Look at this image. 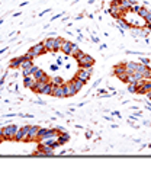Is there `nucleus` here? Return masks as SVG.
Segmentation results:
<instances>
[{
	"instance_id": "1",
	"label": "nucleus",
	"mask_w": 151,
	"mask_h": 170,
	"mask_svg": "<svg viewBox=\"0 0 151 170\" xmlns=\"http://www.w3.org/2000/svg\"><path fill=\"white\" fill-rule=\"evenodd\" d=\"M76 60L79 61L80 67H92V66H93V63H95V60H93L90 55H87V54H84V52H82V51L77 54Z\"/></svg>"
},
{
	"instance_id": "2",
	"label": "nucleus",
	"mask_w": 151,
	"mask_h": 170,
	"mask_svg": "<svg viewBox=\"0 0 151 170\" xmlns=\"http://www.w3.org/2000/svg\"><path fill=\"white\" fill-rule=\"evenodd\" d=\"M90 74H92V67H82L77 71V79H80L82 82L87 83V80L90 79Z\"/></svg>"
},
{
	"instance_id": "3",
	"label": "nucleus",
	"mask_w": 151,
	"mask_h": 170,
	"mask_svg": "<svg viewBox=\"0 0 151 170\" xmlns=\"http://www.w3.org/2000/svg\"><path fill=\"white\" fill-rule=\"evenodd\" d=\"M17 129V125H7V127H4L1 131H3V137H4V140H13V137H15V132H16Z\"/></svg>"
},
{
	"instance_id": "4",
	"label": "nucleus",
	"mask_w": 151,
	"mask_h": 170,
	"mask_svg": "<svg viewBox=\"0 0 151 170\" xmlns=\"http://www.w3.org/2000/svg\"><path fill=\"white\" fill-rule=\"evenodd\" d=\"M29 128H31V127H28V125L19 128L16 132H15L13 140H16V141H26V137H28V132H29Z\"/></svg>"
},
{
	"instance_id": "5",
	"label": "nucleus",
	"mask_w": 151,
	"mask_h": 170,
	"mask_svg": "<svg viewBox=\"0 0 151 170\" xmlns=\"http://www.w3.org/2000/svg\"><path fill=\"white\" fill-rule=\"evenodd\" d=\"M32 76H34L36 80H42V82H50V77H48V76H47V74H45V73H44V71H42V70H41L39 67L36 68V71H35Z\"/></svg>"
},
{
	"instance_id": "6",
	"label": "nucleus",
	"mask_w": 151,
	"mask_h": 170,
	"mask_svg": "<svg viewBox=\"0 0 151 170\" xmlns=\"http://www.w3.org/2000/svg\"><path fill=\"white\" fill-rule=\"evenodd\" d=\"M63 87H64V93H66V98H67V96H74V95L77 93L76 87L73 86V83H71V82H70V83H67V85H63Z\"/></svg>"
},
{
	"instance_id": "7",
	"label": "nucleus",
	"mask_w": 151,
	"mask_h": 170,
	"mask_svg": "<svg viewBox=\"0 0 151 170\" xmlns=\"http://www.w3.org/2000/svg\"><path fill=\"white\" fill-rule=\"evenodd\" d=\"M38 131H39V127H31V128H29V132H28V137H26V141L38 140Z\"/></svg>"
},
{
	"instance_id": "8",
	"label": "nucleus",
	"mask_w": 151,
	"mask_h": 170,
	"mask_svg": "<svg viewBox=\"0 0 151 170\" xmlns=\"http://www.w3.org/2000/svg\"><path fill=\"white\" fill-rule=\"evenodd\" d=\"M31 51H32V54H34V57H38V55H41L42 52H45L44 42H42V44H36V45H34V47L31 48Z\"/></svg>"
},
{
	"instance_id": "9",
	"label": "nucleus",
	"mask_w": 151,
	"mask_h": 170,
	"mask_svg": "<svg viewBox=\"0 0 151 170\" xmlns=\"http://www.w3.org/2000/svg\"><path fill=\"white\" fill-rule=\"evenodd\" d=\"M48 82H42V80H35L34 86H32V90L35 92H38V93H42V90H44V87L47 86Z\"/></svg>"
},
{
	"instance_id": "10",
	"label": "nucleus",
	"mask_w": 151,
	"mask_h": 170,
	"mask_svg": "<svg viewBox=\"0 0 151 170\" xmlns=\"http://www.w3.org/2000/svg\"><path fill=\"white\" fill-rule=\"evenodd\" d=\"M51 95H54L55 98H66L64 87H63V86H54V89H52V93H51Z\"/></svg>"
},
{
	"instance_id": "11",
	"label": "nucleus",
	"mask_w": 151,
	"mask_h": 170,
	"mask_svg": "<svg viewBox=\"0 0 151 170\" xmlns=\"http://www.w3.org/2000/svg\"><path fill=\"white\" fill-rule=\"evenodd\" d=\"M138 66H139V64L129 61V63H125V70H126V73H135V71L138 70Z\"/></svg>"
},
{
	"instance_id": "12",
	"label": "nucleus",
	"mask_w": 151,
	"mask_h": 170,
	"mask_svg": "<svg viewBox=\"0 0 151 170\" xmlns=\"http://www.w3.org/2000/svg\"><path fill=\"white\" fill-rule=\"evenodd\" d=\"M54 39H55V38H48V39L44 42L45 51H54Z\"/></svg>"
},
{
	"instance_id": "13",
	"label": "nucleus",
	"mask_w": 151,
	"mask_h": 170,
	"mask_svg": "<svg viewBox=\"0 0 151 170\" xmlns=\"http://www.w3.org/2000/svg\"><path fill=\"white\" fill-rule=\"evenodd\" d=\"M35 79L34 76H26L25 77V80H23V83H25V87H31L32 89V86H34V83H35Z\"/></svg>"
},
{
	"instance_id": "14",
	"label": "nucleus",
	"mask_w": 151,
	"mask_h": 170,
	"mask_svg": "<svg viewBox=\"0 0 151 170\" xmlns=\"http://www.w3.org/2000/svg\"><path fill=\"white\" fill-rule=\"evenodd\" d=\"M71 83H73V86L76 87V90H77V92H79V90H82V87L86 85L84 82H82V80H80V79H77V77H76V79H73V80H71Z\"/></svg>"
},
{
	"instance_id": "15",
	"label": "nucleus",
	"mask_w": 151,
	"mask_h": 170,
	"mask_svg": "<svg viewBox=\"0 0 151 170\" xmlns=\"http://www.w3.org/2000/svg\"><path fill=\"white\" fill-rule=\"evenodd\" d=\"M71 45H73V42L63 41V45H61V51L64 52V54H68V52H70V50H71Z\"/></svg>"
},
{
	"instance_id": "16",
	"label": "nucleus",
	"mask_w": 151,
	"mask_h": 170,
	"mask_svg": "<svg viewBox=\"0 0 151 170\" xmlns=\"http://www.w3.org/2000/svg\"><path fill=\"white\" fill-rule=\"evenodd\" d=\"M126 70H125V64H118V66H115V68H113V74L115 76H118V74H122V73H125Z\"/></svg>"
},
{
	"instance_id": "17",
	"label": "nucleus",
	"mask_w": 151,
	"mask_h": 170,
	"mask_svg": "<svg viewBox=\"0 0 151 170\" xmlns=\"http://www.w3.org/2000/svg\"><path fill=\"white\" fill-rule=\"evenodd\" d=\"M22 60H23V57H17V58H13V60L10 61V67H12V68L20 67V63H22Z\"/></svg>"
},
{
	"instance_id": "18",
	"label": "nucleus",
	"mask_w": 151,
	"mask_h": 170,
	"mask_svg": "<svg viewBox=\"0 0 151 170\" xmlns=\"http://www.w3.org/2000/svg\"><path fill=\"white\" fill-rule=\"evenodd\" d=\"M79 52H80L79 45H77V44H73V45H71V50H70V52H68V55H71V57H77Z\"/></svg>"
},
{
	"instance_id": "19",
	"label": "nucleus",
	"mask_w": 151,
	"mask_h": 170,
	"mask_svg": "<svg viewBox=\"0 0 151 170\" xmlns=\"http://www.w3.org/2000/svg\"><path fill=\"white\" fill-rule=\"evenodd\" d=\"M57 141H58L60 144L67 143L68 141V134H64V132H63V134H58V135H57Z\"/></svg>"
},
{
	"instance_id": "20",
	"label": "nucleus",
	"mask_w": 151,
	"mask_h": 170,
	"mask_svg": "<svg viewBox=\"0 0 151 170\" xmlns=\"http://www.w3.org/2000/svg\"><path fill=\"white\" fill-rule=\"evenodd\" d=\"M52 89H54V85H52L51 82H48V83H47V86L44 87L42 93H44V95H51V93H52Z\"/></svg>"
},
{
	"instance_id": "21",
	"label": "nucleus",
	"mask_w": 151,
	"mask_h": 170,
	"mask_svg": "<svg viewBox=\"0 0 151 170\" xmlns=\"http://www.w3.org/2000/svg\"><path fill=\"white\" fill-rule=\"evenodd\" d=\"M61 45H63V39L61 38H55L54 39V51L61 50Z\"/></svg>"
},
{
	"instance_id": "22",
	"label": "nucleus",
	"mask_w": 151,
	"mask_h": 170,
	"mask_svg": "<svg viewBox=\"0 0 151 170\" xmlns=\"http://www.w3.org/2000/svg\"><path fill=\"white\" fill-rule=\"evenodd\" d=\"M50 82L54 86H63V85H64V80H63L61 77H58V76H57V77H54V79H51Z\"/></svg>"
},
{
	"instance_id": "23",
	"label": "nucleus",
	"mask_w": 151,
	"mask_h": 170,
	"mask_svg": "<svg viewBox=\"0 0 151 170\" xmlns=\"http://www.w3.org/2000/svg\"><path fill=\"white\" fill-rule=\"evenodd\" d=\"M137 13H138L141 17H144V19H145L147 13H148V9H145V7H138V9H137Z\"/></svg>"
},
{
	"instance_id": "24",
	"label": "nucleus",
	"mask_w": 151,
	"mask_h": 170,
	"mask_svg": "<svg viewBox=\"0 0 151 170\" xmlns=\"http://www.w3.org/2000/svg\"><path fill=\"white\" fill-rule=\"evenodd\" d=\"M32 66V61L31 60H26L25 57H23V60H22V63H20V68H28Z\"/></svg>"
},
{
	"instance_id": "25",
	"label": "nucleus",
	"mask_w": 151,
	"mask_h": 170,
	"mask_svg": "<svg viewBox=\"0 0 151 170\" xmlns=\"http://www.w3.org/2000/svg\"><path fill=\"white\" fill-rule=\"evenodd\" d=\"M137 87H138L137 83H128V90H129L131 93H135V92H137Z\"/></svg>"
},
{
	"instance_id": "26",
	"label": "nucleus",
	"mask_w": 151,
	"mask_h": 170,
	"mask_svg": "<svg viewBox=\"0 0 151 170\" xmlns=\"http://www.w3.org/2000/svg\"><path fill=\"white\" fill-rule=\"evenodd\" d=\"M141 63H142L144 66H147V64L150 63V60H148V58H141Z\"/></svg>"
},
{
	"instance_id": "27",
	"label": "nucleus",
	"mask_w": 151,
	"mask_h": 170,
	"mask_svg": "<svg viewBox=\"0 0 151 170\" xmlns=\"http://www.w3.org/2000/svg\"><path fill=\"white\" fill-rule=\"evenodd\" d=\"M3 140H4V137H3V131H1V129H0V143H1V141H3Z\"/></svg>"
},
{
	"instance_id": "28",
	"label": "nucleus",
	"mask_w": 151,
	"mask_h": 170,
	"mask_svg": "<svg viewBox=\"0 0 151 170\" xmlns=\"http://www.w3.org/2000/svg\"><path fill=\"white\" fill-rule=\"evenodd\" d=\"M145 22H147V26H148V29L151 31V19H150V20H145Z\"/></svg>"
},
{
	"instance_id": "29",
	"label": "nucleus",
	"mask_w": 151,
	"mask_h": 170,
	"mask_svg": "<svg viewBox=\"0 0 151 170\" xmlns=\"http://www.w3.org/2000/svg\"><path fill=\"white\" fill-rule=\"evenodd\" d=\"M147 96H148V98H150V99H151V90H150V92H148V93H147Z\"/></svg>"
}]
</instances>
